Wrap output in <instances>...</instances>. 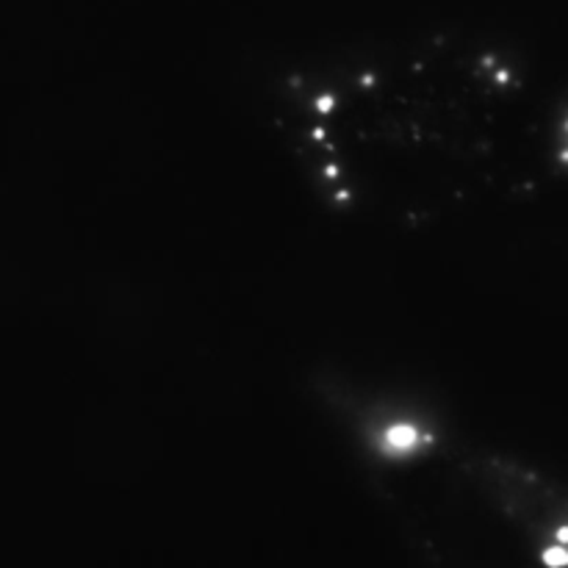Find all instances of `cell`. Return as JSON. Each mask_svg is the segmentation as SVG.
I'll use <instances>...</instances> for the list:
<instances>
[{"label": "cell", "instance_id": "cell-1", "mask_svg": "<svg viewBox=\"0 0 568 568\" xmlns=\"http://www.w3.org/2000/svg\"><path fill=\"white\" fill-rule=\"evenodd\" d=\"M255 114L303 203L377 242L458 236L568 189V78L480 31L281 55Z\"/></svg>", "mask_w": 568, "mask_h": 568}, {"label": "cell", "instance_id": "cell-2", "mask_svg": "<svg viewBox=\"0 0 568 568\" xmlns=\"http://www.w3.org/2000/svg\"><path fill=\"white\" fill-rule=\"evenodd\" d=\"M311 410L416 568H568V460L469 419L427 383L331 366Z\"/></svg>", "mask_w": 568, "mask_h": 568}]
</instances>
